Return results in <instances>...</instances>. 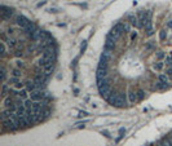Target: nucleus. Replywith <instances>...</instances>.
Returning <instances> with one entry per match:
<instances>
[{
  "mask_svg": "<svg viewBox=\"0 0 172 146\" xmlns=\"http://www.w3.org/2000/svg\"><path fill=\"white\" fill-rule=\"evenodd\" d=\"M136 38H137V32H136V31H133V32L131 34V40L133 41V40L136 39Z\"/></svg>",
  "mask_w": 172,
  "mask_h": 146,
  "instance_id": "obj_36",
  "label": "nucleus"
},
{
  "mask_svg": "<svg viewBox=\"0 0 172 146\" xmlns=\"http://www.w3.org/2000/svg\"><path fill=\"white\" fill-rule=\"evenodd\" d=\"M158 80H159V81H162V83H164V84H170V79H168V76L164 75V74H159Z\"/></svg>",
  "mask_w": 172,
  "mask_h": 146,
  "instance_id": "obj_20",
  "label": "nucleus"
},
{
  "mask_svg": "<svg viewBox=\"0 0 172 146\" xmlns=\"http://www.w3.org/2000/svg\"><path fill=\"white\" fill-rule=\"evenodd\" d=\"M109 36H110V38H113V39H114L115 41H117V40L119 39V38L122 36V34H120L119 31H117V30L111 29V31H110V34H109Z\"/></svg>",
  "mask_w": 172,
  "mask_h": 146,
  "instance_id": "obj_16",
  "label": "nucleus"
},
{
  "mask_svg": "<svg viewBox=\"0 0 172 146\" xmlns=\"http://www.w3.org/2000/svg\"><path fill=\"white\" fill-rule=\"evenodd\" d=\"M17 96H18L20 98H26L27 97V91L26 89H17Z\"/></svg>",
  "mask_w": 172,
  "mask_h": 146,
  "instance_id": "obj_22",
  "label": "nucleus"
},
{
  "mask_svg": "<svg viewBox=\"0 0 172 146\" xmlns=\"http://www.w3.org/2000/svg\"><path fill=\"white\" fill-rule=\"evenodd\" d=\"M102 135H105L106 137H111V136H110V133L107 132V131H102Z\"/></svg>",
  "mask_w": 172,
  "mask_h": 146,
  "instance_id": "obj_39",
  "label": "nucleus"
},
{
  "mask_svg": "<svg viewBox=\"0 0 172 146\" xmlns=\"http://www.w3.org/2000/svg\"><path fill=\"white\" fill-rule=\"evenodd\" d=\"M128 20H130V23L132 26H136L137 29H141V25H140V21H139V17L137 16H130L128 17Z\"/></svg>",
  "mask_w": 172,
  "mask_h": 146,
  "instance_id": "obj_10",
  "label": "nucleus"
},
{
  "mask_svg": "<svg viewBox=\"0 0 172 146\" xmlns=\"http://www.w3.org/2000/svg\"><path fill=\"white\" fill-rule=\"evenodd\" d=\"M167 39V32H166V30H161L159 31V40L161 41H164Z\"/></svg>",
  "mask_w": 172,
  "mask_h": 146,
  "instance_id": "obj_24",
  "label": "nucleus"
},
{
  "mask_svg": "<svg viewBox=\"0 0 172 146\" xmlns=\"http://www.w3.org/2000/svg\"><path fill=\"white\" fill-rule=\"evenodd\" d=\"M167 74H168L170 76H172V66L168 67V70H167Z\"/></svg>",
  "mask_w": 172,
  "mask_h": 146,
  "instance_id": "obj_38",
  "label": "nucleus"
},
{
  "mask_svg": "<svg viewBox=\"0 0 172 146\" xmlns=\"http://www.w3.org/2000/svg\"><path fill=\"white\" fill-rule=\"evenodd\" d=\"M97 81L104 80L107 78V68H102V67H97V74H96Z\"/></svg>",
  "mask_w": 172,
  "mask_h": 146,
  "instance_id": "obj_7",
  "label": "nucleus"
},
{
  "mask_svg": "<svg viewBox=\"0 0 172 146\" xmlns=\"http://www.w3.org/2000/svg\"><path fill=\"white\" fill-rule=\"evenodd\" d=\"M79 117H81V118H87V117H89V114L87 113V111H80V114H79Z\"/></svg>",
  "mask_w": 172,
  "mask_h": 146,
  "instance_id": "obj_34",
  "label": "nucleus"
},
{
  "mask_svg": "<svg viewBox=\"0 0 172 146\" xmlns=\"http://www.w3.org/2000/svg\"><path fill=\"white\" fill-rule=\"evenodd\" d=\"M167 27L172 30V21H168V22H167Z\"/></svg>",
  "mask_w": 172,
  "mask_h": 146,
  "instance_id": "obj_40",
  "label": "nucleus"
},
{
  "mask_svg": "<svg viewBox=\"0 0 172 146\" xmlns=\"http://www.w3.org/2000/svg\"><path fill=\"white\" fill-rule=\"evenodd\" d=\"M32 80H34V83L36 84L38 88H43L44 87V84H45V81L48 80V76L44 75V74H36L35 78H34Z\"/></svg>",
  "mask_w": 172,
  "mask_h": 146,
  "instance_id": "obj_2",
  "label": "nucleus"
},
{
  "mask_svg": "<svg viewBox=\"0 0 172 146\" xmlns=\"http://www.w3.org/2000/svg\"><path fill=\"white\" fill-rule=\"evenodd\" d=\"M126 104H127L126 93H124V92H119V93H118V98H117V101H115L114 106H117V107H123Z\"/></svg>",
  "mask_w": 172,
  "mask_h": 146,
  "instance_id": "obj_3",
  "label": "nucleus"
},
{
  "mask_svg": "<svg viewBox=\"0 0 172 146\" xmlns=\"http://www.w3.org/2000/svg\"><path fill=\"white\" fill-rule=\"evenodd\" d=\"M22 30H23V32H25V34H27L29 36H31L32 34L38 30V26H36V25L34 23V22H30V23L27 25V26L25 27V29H22Z\"/></svg>",
  "mask_w": 172,
  "mask_h": 146,
  "instance_id": "obj_5",
  "label": "nucleus"
},
{
  "mask_svg": "<svg viewBox=\"0 0 172 146\" xmlns=\"http://www.w3.org/2000/svg\"><path fill=\"white\" fill-rule=\"evenodd\" d=\"M25 89H26L27 92L31 93V92H34V91H36L38 87H36V84L34 83V80H29L27 83H26V88H25Z\"/></svg>",
  "mask_w": 172,
  "mask_h": 146,
  "instance_id": "obj_15",
  "label": "nucleus"
},
{
  "mask_svg": "<svg viewBox=\"0 0 172 146\" xmlns=\"http://www.w3.org/2000/svg\"><path fill=\"white\" fill-rule=\"evenodd\" d=\"M144 97H145V92L143 91V89H139V91H137V100L141 101Z\"/></svg>",
  "mask_w": 172,
  "mask_h": 146,
  "instance_id": "obj_27",
  "label": "nucleus"
},
{
  "mask_svg": "<svg viewBox=\"0 0 172 146\" xmlns=\"http://www.w3.org/2000/svg\"><path fill=\"white\" fill-rule=\"evenodd\" d=\"M111 57H113V53H111V50H107V49H104V52H102L101 54V59L102 61H106V62H109Z\"/></svg>",
  "mask_w": 172,
  "mask_h": 146,
  "instance_id": "obj_13",
  "label": "nucleus"
},
{
  "mask_svg": "<svg viewBox=\"0 0 172 146\" xmlns=\"http://www.w3.org/2000/svg\"><path fill=\"white\" fill-rule=\"evenodd\" d=\"M164 57H166V53L162 52V50H159V52L157 53V59H159V61H161L162 58H164Z\"/></svg>",
  "mask_w": 172,
  "mask_h": 146,
  "instance_id": "obj_31",
  "label": "nucleus"
},
{
  "mask_svg": "<svg viewBox=\"0 0 172 146\" xmlns=\"http://www.w3.org/2000/svg\"><path fill=\"white\" fill-rule=\"evenodd\" d=\"M49 114H51V110L49 109H43V115H44V118H47V117H49Z\"/></svg>",
  "mask_w": 172,
  "mask_h": 146,
  "instance_id": "obj_32",
  "label": "nucleus"
},
{
  "mask_svg": "<svg viewBox=\"0 0 172 146\" xmlns=\"http://www.w3.org/2000/svg\"><path fill=\"white\" fill-rule=\"evenodd\" d=\"M153 34H154V30H152V31H149V32H146V35H148V36H152Z\"/></svg>",
  "mask_w": 172,
  "mask_h": 146,
  "instance_id": "obj_43",
  "label": "nucleus"
},
{
  "mask_svg": "<svg viewBox=\"0 0 172 146\" xmlns=\"http://www.w3.org/2000/svg\"><path fill=\"white\" fill-rule=\"evenodd\" d=\"M48 40H52V36H51V34H49L48 31H41L39 43H45V41H48Z\"/></svg>",
  "mask_w": 172,
  "mask_h": 146,
  "instance_id": "obj_12",
  "label": "nucleus"
},
{
  "mask_svg": "<svg viewBox=\"0 0 172 146\" xmlns=\"http://www.w3.org/2000/svg\"><path fill=\"white\" fill-rule=\"evenodd\" d=\"M5 54H7V47H5V43H2V56L3 57H5Z\"/></svg>",
  "mask_w": 172,
  "mask_h": 146,
  "instance_id": "obj_30",
  "label": "nucleus"
},
{
  "mask_svg": "<svg viewBox=\"0 0 172 146\" xmlns=\"http://www.w3.org/2000/svg\"><path fill=\"white\" fill-rule=\"evenodd\" d=\"M164 63H166V65H168V66H172V53H170V54L166 57Z\"/></svg>",
  "mask_w": 172,
  "mask_h": 146,
  "instance_id": "obj_26",
  "label": "nucleus"
},
{
  "mask_svg": "<svg viewBox=\"0 0 172 146\" xmlns=\"http://www.w3.org/2000/svg\"><path fill=\"white\" fill-rule=\"evenodd\" d=\"M54 61L52 58H49V57H45V56H43V57L38 61V63H39V66L40 67H44L45 65H48V63H53Z\"/></svg>",
  "mask_w": 172,
  "mask_h": 146,
  "instance_id": "obj_9",
  "label": "nucleus"
},
{
  "mask_svg": "<svg viewBox=\"0 0 172 146\" xmlns=\"http://www.w3.org/2000/svg\"><path fill=\"white\" fill-rule=\"evenodd\" d=\"M155 49V41H148L145 44V50L146 52H150V50Z\"/></svg>",
  "mask_w": 172,
  "mask_h": 146,
  "instance_id": "obj_18",
  "label": "nucleus"
},
{
  "mask_svg": "<svg viewBox=\"0 0 172 146\" xmlns=\"http://www.w3.org/2000/svg\"><path fill=\"white\" fill-rule=\"evenodd\" d=\"M85 48H87V41H83V44H81V49H80V52L83 53L84 50H85Z\"/></svg>",
  "mask_w": 172,
  "mask_h": 146,
  "instance_id": "obj_35",
  "label": "nucleus"
},
{
  "mask_svg": "<svg viewBox=\"0 0 172 146\" xmlns=\"http://www.w3.org/2000/svg\"><path fill=\"white\" fill-rule=\"evenodd\" d=\"M128 100H130L131 104H135V102L139 101L137 100V92H135L133 89H130L128 91Z\"/></svg>",
  "mask_w": 172,
  "mask_h": 146,
  "instance_id": "obj_14",
  "label": "nucleus"
},
{
  "mask_svg": "<svg viewBox=\"0 0 172 146\" xmlns=\"http://www.w3.org/2000/svg\"><path fill=\"white\" fill-rule=\"evenodd\" d=\"M163 66H164V62L158 61L157 63H154V65H153V68H154V70H157V71H161L163 68Z\"/></svg>",
  "mask_w": 172,
  "mask_h": 146,
  "instance_id": "obj_21",
  "label": "nucleus"
},
{
  "mask_svg": "<svg viewBox=\"0 0 172 146\" xmlns=\"http://www.w3.org/2000/svg\"><path fill=\"white\" fill-rule=\"evenodd\" d=\"M45 97H47V93L40 91V89H36V91L31 92V94H30V100H32L34 102H40L44 100Z\"/></svg>",
  "mask_w": 172,
  "mask_h": 146,
  "instance_id": "obj_1",
  "label": "nucleus"
},
{
  "mask_svg": "<svg viewBox=\"0 0 172 146\" xmlns=\"http://www.w3.org/2000/svg\"><path fill=\"white\" fill-rule=\"evenodd\" d=\"M2 96H3V98H7V96H8V84H7V83H4V84H3V92H2Z\"/></svg>",
  "mask_w": 172,
  "mask_h": 146,
  "instance_id": "obj_25",
  "label": "nucleus"
},
{
  "mask_svg": "<svg viewBox=\"0 0 172 146\" xmlns=\"http://www.w3.org/2000/svg\"><path fill=\"white\" fill-rule=\"evenodd\" d=\"M3 41H4V43H7L8 47H9L11 49H14V48H16V45H17L16 40H14V39H11V38H9V39H7V38H5V39H4Z\"/></svg>",
  "mask_w": 172,
  "mask_h": 146,
  "instance_id": "obj_17",
  "label": "nucleus"
},
{
  "mask_svg": "<svg viewBox=\"0 0 172 146\" xmlns=\"http://www.w3.org/2000/svg\"><path fill=\"white\" fill-rule=\"evenodd\" d=\"M2 79H3V83H5V79H7V70H5V66H2Z\"/></svg>",
  "mask_w": 172,
  "mask_h": 146,
  "instance_id": "obj_28",
  "label": "nucleus"
},
{
  "mask_svg": "<svg viewBox=\"0 0 172 146\" xmlns=\"http://www.w3.org/2000/svg\"><path fill=\"white\" fill-rule=\"evenodd\" d=\"M16 65H17V67H18V68H22L25 65H23V61H20V59H18V61H16Z\"/></svg>",
  "mask_w": 172,
  "mask_h": 146,
  "instance_id": "obj_33",
  "label": "nucleus"
},
{
  "mask_svg": "<svg viewBox=\"0 0 172 146\" xmlns=\"http://www.w3.org/2000/svg\"><path fill=\"white\" fill-rule=\"evenodd\" d=\"M124 132H126V129H124V128H120V129H119V135L122 136V135H123Z\"/></svg>",
  "mask_w": 172,
  "mask_h": 146,
  "instance_id": "obj_41",
  "label": "nucleus"
},
{
  "mask_svg": "<svg viewBox=\"0 0 172 146\" xmlns=\"http://www.w3.org/2000/svg\"><path fill=\"white\" fill-rule=\"evenodd\" d=\"M49 12H52V13H57V9H56V8H51Z\"/></svg>",
  "mask_w": 172,
  "mask_h": 146,
  "instance_id": "obj_42",
  "label": "nucleus"
},
{
  "mask_svg": "<svg viewBox=\"0 0 172 146\" xmlns=\"http://www.w3.org/2000/svg\"><path fill=\"white\" fill-rule=\"evenodd\" d=\"M168 87H170V84H164V83H162V81L158 80V83H157V88H158V89L163 91V89H167Z\"/></svg>",
  "mask_w": 172,
  "mask_h": 146,
  "instance_id": "obj_23",
  "label": "nucleus"
},
{
  "mask_svg": "<svg viewBox=\"0 0 172 146\" xmlns=\"http://www.w3.org/2000/svg\"><path fill=\"white\" fill-rule=\"evenodd\" d=\"M30 22H31V21H29V18H26L25 16H17L16 17V23L18 25L21 29H25Z\"/></svg>",
  "mask_w": 172,
  "mask_h": 146,
  "instance_id": "obj_4",
  "label": "nucleus"
},
{
  "mask_svg": "<svg viewBox=\"0 0 172 146\" xmlns=\"http://www.w3.org/2000/svg\"><path fill=\"white\" fill-rule=\"evenodd\" d=\"M20 81H21V78H13V76H12V78L9 79V84L16 85L17 83H20Z\"/></svg>",
  "mask_w": 172,
  "mask_h": 146,
  "instance_id": "obj_29",
  "label": "nucleus"
},
{
  "mask_svg": "<svg viewBox=\"0 0 172 146\" xmlns=\"http://www.w3.org/2000/svg\"><path fill=\"white\" fill-rule=\"evenodd\" d=\"M12 76H13V78H21V76H22V70L18 67L13 68V70H12Z\"/></svg>",
  "mask_w": 172,
  "mask_h": 146,
  "instance_id": "obj_19",
  "label": "nucleus"
},
{
  "mask_svg": "<svg viewBox=\"0 0 172 146\" xmlns=\"http://www.w3.org/2000/svg\"><path fill=\"white\" fill-rule=\"evenodd\" d=\"M0 9H2V16H3L4 20L9 18V17L13 14V9H11V8H8L5 5H2V7H0Z\"/></svg>",
  "mask_w": 172,
  "mask_h": 146,
  "instance_id": "obj_8",
  "label": "nucleus"
},
{
  "mask_svg": "<svg viewBox=\"0 0 172 146\" xmlns=\"http://www.w3.org/2000/svg\"><path fill=\"white\" fill-rule=\"evenodd\" d=\"M104 49H107V50H113L115 49V40L113 39V38H110L109 35H107L106 38V41H105V47H104Z\"/></svg>",
  "mask_w": 172,
  "mask_h": 146,
  "instance_id": "obj_6",
  "label": "nucleus"
},
{
  "mask_svg": "<svg viewBox=\"0 0 172 146\" xmlns=\"http://www.w3.org/2000/svg\"><path fill=\"white\" fill-rule=\"evenodd\" d=\"M22 56H23L22 50H17V52H16V57H22Z\"/></svg>",
  "mask_w": 172,
  "mask_h": 146,
  "instance_id": "obj_37",
  "label": "nucleus"
},
{
  "mask_svg": "<svg viewBox=\"0 0 172 146\" xmlns=\"http://www.w3.org/2000/svg\"><path fill=\"white\" fill-rule=\"evenodd\" d=\"M53 70H54V63H48V65H45L43 67V72H44V75H47V76H49L52 74Z\"/></svg>",
  "mask_w": 172,
  "mask_h": 146,
  "instance_id": "obj_11",
  "label": "nucleus"
}]
</instances>
